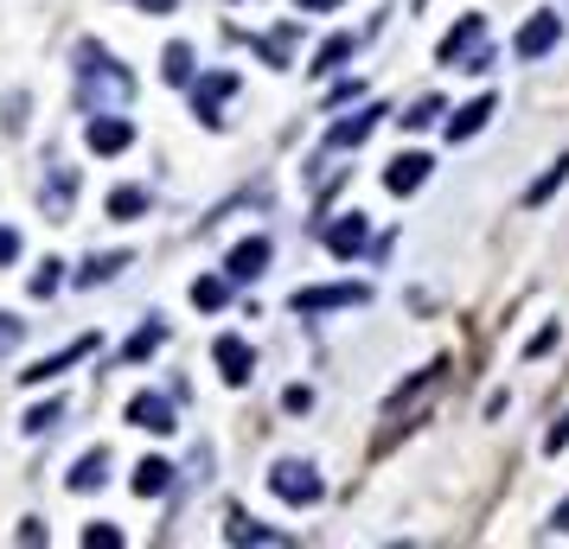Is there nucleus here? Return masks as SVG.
I'll return each mask as SVG.
<instances>
[{
    "label": "nucleus",
    "instance_id": "1",
    "mask_svg": "<svg viewBox=\"0 0 569 549\" xmlns=\"http://www.w3.org/2000/svg\"><path fill=\"white\" fill-rule=\"evenodd\" d=\"M128 96H135V77L115 65L103 45H77V103L90 115H115V110H128Z\"/></svg>",
    "mask_w": 569,
    "mask_h": 549
},
{
    "label": "nucleus",
    "instance_id": "2",
    "mask_svg": "<svg viewBox=\"0 0 569 549\" xmlns=\"http://www.w3.org/2000/svg\"><path fill=\"white\" fill-rule=\"evenodd\" d=\"M442 65H455V71H487V65H493V52H487V20H480V13H467L455 33L442 38Z\"/></svg>",
    "mask_w": 569,
    "mask_h": 549
},
{
    "label": "nucleus",
    "instance_id": "3",
    "mask_svg": "<svg viewBox=\"0 0 569 549\" xmlns=\"http://www.w3.org/2000/svg\"><path fill=\"white\" fill-rule=\"evenodd\" d=\"M269 492L288 499V505H320V499H327V485H320V473H314L307 460H275V467H269Z\"/></svg>",
    "mask_w": 569,
    "mask_h": 549
},
{
    "label": "nucleus",
    "instance_id": "4",
    "mask_svg": "<svg viewBox=\"0 0 569 549\" xmlns=\"http://www.w3.org/2000/svg\"><path fill=\"white\" fill-rule=\"evenodd\" d=\"M365 300H372V288H365V282H333V288H295V300H288V307H295L301 320H314V313H333V307H365Z\"/></svg>",
    "mask_w": 569,
    "mask_h": 549
},
{
    "label": "nucleus",
    "instance_id": "5",
    "mask_svg": "<svg viewBox=\"0 0 569 549\" xmlns=\"http://www.w3.org/2000/svg\"><path fill=\"white\" fill-rule=\"evenodd\" d=\"M230 90H237V77H230V71L198 77V83H192V115H198L205 128H225V115H218V103H225Z\"/></svg>",
    "mask_w": 569,
    "mask_h": 549
},
{
    "label": "nucleus",
    "instance_id": "6",
    "mask_svg": "<svg viewBox=\"0 0 569 549\" xmlns=\"http://www.w3.org/2000/svg\"><path fill=\"white\" fill-rule=\"evenodd\" d=\"M557 38H564L557 13H532V20L519 26V38H512V52H519V58H544V52H550Z\"/></svg>",
    "mask_w": 569,
    "mask_h": 549
},
{
    "label": "nucleus",
    "instance_id": "7",
    "mask_svg": "<svg viewBox=\"0 0 569 549\" xmlns=\"http://www.w3.org/2000/svg\"><path fill=\"white\" fill-rule=\"evenodd\" d=\"M212 358H218V370H225V384H237V390L257 377V358H250V345H243L237 332H225V339L212 345Z\"/></svg>",
    "mask_w": 569,
    "mask_h": 549
},
{
    "label": "nucleus",
    "instance_id": "8",
    "mask_svg": "<svg viewBox=\"0 0 569 549\" xmlns=\"http://www.w3.org/2000/svg\"><path fill=\"white\" fill-rule=\"evenodd\" d=\"M372 243V224H365V211H345L340 224H327V250L333 256H359Z\"/></svg>",
    "mask_w": 569,
    "mask_h": 549
},
{
    "label": "nucleus",
    "instance_id": "9",
    "mask_svg": "<svg viewBox=\"0 0 569 549\" xmlns=\"http://www.w3.org/2000/svg\"><path fill=\"white\" fill-rule=\"evenodd\" d=\"M422 180H429V153H397V160L384 167V192H397V198H410Z\"/></svg>",
    "mask_w": 569,
    "mask_h": 549
},
{
    "label": "nucleus",
    "instance_id": "10",
    "mask_svg": "<svg viewBox=\"0 0 569 549\" xmlns=\"http://www.w3.org/2000/svg\"><path fill=\"white\" fill-rule=\"evenodd\" d=\"M83 352H96V332H83V339H71L65 352H52V358H38L33 370H20V384H45V377H58V370H71Z\"/></svg>",
    "mask_w": 569,
    "mask_h": 549
},
{
    "label": "nucleus",
    "instance_id": "11",
    "mask_svg": "<svg viewBox=\"0 0 569 549\" xmlns=\"http://www.w3.org/2000/svg\"><path fill=\"white\" fill-rule=\"evenodd\" d=\"M128 422H135V428H148V435H173V428H180V422H173V403H167V397H135V403H128Z\"/></svg>",
    "mask_w": 569,
    "mask_h": 549
},
{
    "label": "nucleus",
    "instance_id": "12",
    "mask_svg": "<svg viewBox=\"0 0 569 549\" xmlns=\"http://www.w3.org/2000/svg\"><path fill=\"white\" fill-rule=\"evenodd\" d=\"M83 141L96 147V153H122V147L135 141V128H128L122 115H90V128H83Z\"/></svg>",
    "mask_w": 569,
    "mask_h": 549
},
{
    "label": "nucleus",
    "instance_id": "13",
    "mask_svg": "<svg viewBox=\"0 0 569 549\" xmlns=\"http://www.w3.org/2000/svg\"><path fill=\"white\" fill-rule=\"evenodd\" d=\"M487 122H493V96H474L467 110L448 115V141H474V135H480Z\"/></svg>",
    "mask_w": 569,
    "mask_h": 549
},
{
    "label": "nucleus",
    "instance_id": "14",
    "mask_svg": "<svg viewBox=\"0 0 569 549\" xmlns=\"http://www.w3.org/2000/svg\"><path fill=\"white\" fill-rule=\"evenodd\" d=\"M263 262H269V237H250V243H237V250H230V282H257V275H263Z\"/></svg>",
    "mask_w": 569,
    "mask_h": 549
},
{
    "label": "nucleus",
    "instance_id": "15",
    "mask_svg": "<svg viewBox=\"0 0 569 549\" xmlns=\"http://www.w3.org/2000/svg\"><path fill=\"white\" fill-rule=\"evenodd\" d=\"M378 115L384 110H359V115H345V122H333V135H327V147H359L372 128H378Z\"/></svg>",
    "mask_w": 569,
    "mask_h": 549
},
{
    "label": "nucleus",
    "instance_id": "16",
    "mask_svg": "<svg viewBox=\"0 0 569 549\" xmlns=\"http://www.w3.org/2000/svg\"><path fill=\"white\" fill-rule=\"evenodd\" d=\"M103 479H110V454L96 447V454H83V460L71 467V479H65V485H71V492H96Z\"/></svg>",
    "mask_w": 569,
    "mask_h": 549
},
{
    "label": "nucleus",
    "instance_id": "17",
    "mask_svg": "<svg viewBox=\"0 0 569 549\" xmlns=\"http://www.w3.org/2000/svg\"><path fill=\"white\" fill-rule=\"evenodd\" d=\"M128 268V250H110V256H90L83 268H77V288H96V282H115Z\"/></svg>",
    "mask_w": 569,
    "mask_h": 549
},
{
    "label": "nucleus",
    "instance_id": "18",
    "mask_svg": "<svg viewBox=\"0 0 569 549\" xmlns=\"http://www.w3.org/2000/svg\"><path fill=\"white\" fill-rule=\"evenodd\" d=\"M225 537H230V544H288L282 530H263L257 517H243V512H237V517L225 524Z\"/></svg>",
    "mask_w": 569,
    "mask_h": 549
},
{
    "label": "nucleus",
    "instance_id": "19",
    "mask_svg": "<svg viewBox=\"0 0 569 549\" xmlns=\"http://www.w3.org/2000/svg\"><path fill=\"white\" fill-rule=\"evenodd\" d=\"M167 485H173V467H167V460H141V467H135V492H141V499H160Z\"/></svg>",
    "mask_w": 569,
    "mask_h": 549
},
{
    "label": "nucleus",
    "instance_id": "20",
    "mask_svg": "<svg viewBox=\"0 0 569 549\" xmlns=\"http://www.w3.org/2000/svg\"><path fill=\"white\" fill-rule=\"evenodd\" d=\"M71 192H77V173L52 160V198H45V211H52V218H65V211H71Z\"/></svg>",
    "mask_w": 569,
    "mask_h": 549
},
{
    "label": "nucleus",
    "instance_id": "21",
    "mask_svg": "<svg viewBox=\"0 0 569 549\" xmlns=\"http://www.w3.org/2000/svg\"><path fill=\"white\" fill-rule=\"evenodd\" d=\"M160 71H167V83H192V45L173 38V45L160 52Z\"/></svg>",
    "mask_w": 569,
    "mask_h": 549
},
{
    "label": "nucleus",
    "instance_id": "22",
    "mask_svg": "<svg viewBox=\"0 0 569 549\" xmlns=\"http://www.w3.org/2000/svg\"><path fill=\"white\" fill-rule=\"evenodd\" d=\"M345 58H352V33H333L320 52H314V71H340Z\"/></svg>",
    "mask_w": 569,
    "mask_h": 549
},
{
    "label": "nucleus",
    "instance_id": "23",
    "mask_svg": "<svg viewBox=\"0 0 569 549\" xmlns=\"http://www.w3.org/2000/svg\"><path fill=\"white\" fill-rule=\"evenodd\" d=\"M160 345H167V327H141L128 345H122V358H128V365H141V358H148V352H160Z\"/></svg>",
    "mask_w": 569,
    "mask_h": 549
},
{
    "label": "nucleus",
    "instance_id": "24",
    "mask_svg": "<svg viewBox=\"0 0 569 549\" xmlns=\"http://www.w3.org/2000/svg\"><path fill=\"white\" fill-rule=\"evenodd\" d=\"M148 211V192L141 185H122V192H110V218H141Z\"/></svg>",
    "mask_w": 569,
    "mask_h": 549
},
{
    "label": "nucleus",
    "instance_id": "25",
    "mask_svg": "<svg viewBox=\"0 0 569 549\" xmlns=\"http://www.w3.org/2000/svg\"><path fill=\"white\" fill-rule=\"evenodd\" d=\"M225 282H218V275H198V282H192V307H205V313H212V307H225Z\"/></svg>",
    "mask_w": 569,
    "mask_h": 549
},
{
    "label": "nucleus",
    "instance_id": "26",
    "mask_svg": "<svg viewBox=\"0 0 569 549\" xmlns=\"http://www.w3.org/2000/svg\"><path fill=\"white\" fill-rule=\"evenodd\" d=\"M564 180H569V153H564V160H557V167H550V173H544V180L532 185V205H544V198H550V192H557V185H564Z\"/></svg>",
    "mask_w": 569,
    "mask_h": 549
},
{
    "label": "nucleus",
    "instance_id": "27",
    "mask_svg": "<svg viewBox=\"0 0 569 549\" xmlns=\"http://www.w3.org/2000/svg\"><path fill=\"white\" fill-rule=\"evenodd\" d=\"M83 549H122V530H115V524H90V530H83Z\"/></svg>",
    "mask_w": 569,
    "mask_h": 549
},
{
    "label": "nucleus",
    "instance_id": "28",
    "mask_svg": "<svg viewBox=\"0 0 569 549\" xmlns=\"http://www.w3.org/2000/svg\"><path fill=\"white\" fill-rule=\"evenodd\" d=\"M58 415H65V403H38L33 415H26V435H45V428H52Z\"/></svg>",
    "mask_w": 569,
    "mask_h": 549
},
{
    "label": "nucleus",
    "instance_id": "29",
    "mask_svg": "<svg viewBox=\"0 0 569 549\" xmlns=\"http://www.w3.org/2000/svg\"><path fill=\"white\" fill-rule=\"evenodd\" d=\"M282 409H288V415H307V409H314V390H307V384H288V390H282Z\"/></svg>",
    "mask_w": 569,
    "mask_h": 549
},
{
    "label": "nucleus",
    "instance_id": "30",
    "mask_svg": "<svg viewBox=\"0 0 569 549\" xmlns=\"http://www.w3.org/2000/svg\"><path fill=\"white\" fill-rule=\"evenodd\" d=\"M435 115H442V103H435V96H422L417 110L403 115V128H429V122H435Z\"/></svg>",
    "mask_w": 569,
    "mask_h": 549
},
{
    "label": "nucleus",
    "instance_id": "31",
    "mask_svg": "<svg viewBox=\"0 0 569 549\" xmlns=\"http://www.w3.org/2000/svg\"><path fill=\"white\" fill-rule=\"evenodd\" d=\"M26 339V320H13V313H0V352H13Z\"/></svg>",
    "mask_w": 569,
    "mask_h": 549
},
{
    "label": "nucleus",
    "instance_id": "32",
    "mask_svg": "<svg viewBox=\"0 0 569 549\" xmlns=\"http://www.w3.org/2000/svg\"><path fill=\"white\" fill-rule=\"evenodd\" d=\"M33 294H38V300H52V294H58V262H45V268L33 275Z\"/></svg>",
    "mask_w": 569,
    "mask_h": 549
},
{
    "label": "nucleus",
    "instance_id": "33",
    "mask_svg": "<svg viewBox=\"0 0 569 549\" xmlns=\"http://www.w3.org/2000/svg\"><path fill=\"white\" fill-rule=\"evenodd\" d=\"M26 128V96H7V135H20Z\"/></svg>",
    "mask_w": 569,
    "mask_h": 549
},
{
    "label": "nucleus",
    "instance_id": "34",
    "mask_svg": "<svg viewBox=\"0 0 569 549\" xmlns=\"http://www.w3.org/2000/svg\"><path fill=\"white\" fill-rule=\"evenodd\" d=\"M544 447H550V454H564V447H569V415L550 428V435H544Z\"/></svg>",
    "mask_w": 569,
    "mask_h": 549
},
{
    "label": "nucleus",
    "instance_id": "35",
    "mask_svg": "<svg viewBox=\"0 0 569 549\" xmlns=\"http://www.w3.org/2000/svg\"><path fill=\"white\" fill-rule=\"evenodd\" d=\"M20 256V237H13V230H0V262H13Z\"/></svg>",
    "mask_w": 569,
    "mask_h": 549
},
{
    "label": "nucleus",
    "instance_id": "36",
    "mask_svg": "<svg viewBox=\"0 0 569 549\" xmlns=\"http://www.w3.org/2000/svg\"><path fill=\"white\" fill-rule=\"evenodd\" d=\"M301 13H327V7H340V0H295Z\"/></svg>",
    "mask_w": 569,
    "mask_h": 549
},
{
    "label": "nucleus",
    "instance_id": "37",
    "mask_svg": "<svg viewBox=\"0 0 569 549\" xmlns=\"http://www.w3.org/2000/svg\"><path fill=\"white\" fill-rule=\"evenodd\" d=\"M135 7H148V13H173V0H135Z\"/></svg>",
    "mask_w": 569,
    "mask_h": 549
},
{
    "label": "nucleus",
    "instance_id": "38",
    "mask_svg": "<svg viewBox=\"0 0 569 549\" xmlns=\"http://www.w3.org/2000/svg\"><path fill=\"white\" fill-rule=\"evenodd\" d=\"M550 524H557V530H569V505H557V517H550Z\"/></svg>",
    "mask_w": 569,
    "mask_h": 549
}]
</instances>
